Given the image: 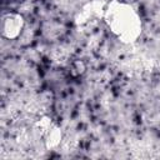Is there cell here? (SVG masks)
I'll use <instances>...</instances> for the list:
<instances>
[{
	"label": "cell",
	"mask_w": 160,
	"mask_h": 160,
	"mask_svg": "<svg viewBox=\"0 0 160 160\" xmlns=\"http://www.w3.org/2000/svg\"><path fill=\"white\" fill-rule=\"evenodd\" d=\"M102 20L120 42L125 45L134 44L141 35V19L130 4L119 0L106 1Z\"/></svg>",
	"instance_id": "1"
},
{
	"label": "cell",
	"mask_w": 160,
	"mask_h": 160,
	"mask_svg": "<svg viewBox=\"0 0 160 160\" xmlns=\"http://www.w3.org/2000/svg\"><path fill=\"white\" fill-rule=\"evenodd\" d=\"M25 26V20L19 12H5L1 16L0 30L1 36L8 40H14L20 36Z\"/></svg>",
	"instance_id": "2"
},
{
	"label": "cell",
	"mask_w": 160,
	"mask_h": 160,
	"mask_svg": "<svg viewBox=\"0 0 160 160\" xmlns=\"http://www.w3.org/2000/svg\"><path fill=\"white\" fill-rule=\"evenodd\" d=\"M105 1H99V0H94L91 2H88L86 5H84L80 11L78 12V15L75 16V21L79 25L86 24L90 19H102V12H104V8H105Z\"/></svg>",
	"instance_id": "3"
},
{
	"label": "cell",
	"mask_w": 160,
	"mask_h": 160,
	"mask_svg": "<svg viewBox=\"0 0 160 160\" xmlns=\"http://www.w3.org/2000/svg\"><path fill=\"white\" fill-rule=\"evenodd\" d=\"M61 139H62V134H61V130L58 125L52 124L50 126V129L46 131V134L44 135L42 138V141H44V145L48 150H51V149H55L60 145L61 142Z\"/></svg>",
	"instance_id": "4"
}]
</instances>
